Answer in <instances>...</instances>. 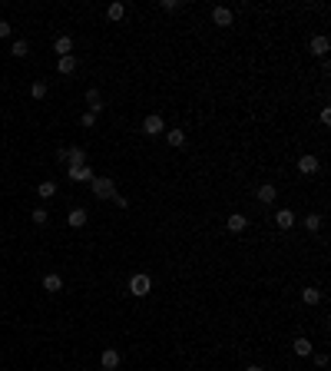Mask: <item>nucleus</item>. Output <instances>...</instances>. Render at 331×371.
<instances>
[{"label":"nucleus","instance_id":"nucleus-18","mask_svg":"<svg viewBox=\"0 0 331 371\" xmlns=\"http://www.w3.org/2000/svg\"><path fill=\"white\" fill-rule=\"evenodd\" d=\"M295 355H301V358H308V355H312V341L305 338V335H301V338H295Z\"/></svg>","mask_w":331,"mask_h":371},{"label":"nucleus","instance_id":"nucleus-17","mask_svg":"<svg viewBox=\"0 0 331 371\" xmlns=\"http://www.w3.org/2000/svg\"><path fill=\"white\" fill-rule=\"evenodd\" d=\"M56 70H60L63 76L76 73V57H73V53H70V57H60V63H56Z\"/></svg>","mask_w":331,"mask_h":371},{"label":"nucleus","instance_id":"nucleus-5","mask_svg":"<svg viewBox=\"0 0 331 371\" xmlns=\"http://www.w3.org/2000/svg\"><path fill=\"white\" fill-rule=\"evenodd\" d=\"M70 179H73V183H90V179H93V169H90V163H83V166H70Z\"/></svg>","mask_w":331,"mask_h":371},{"label":"nucleus","instance_id":"nucleus-9","mask_svg":"<svg viewBox=\"0 0 331 371\" xmlns=\"http://www.w3.org/2000/svg\"><path fill=\"white\" fill-rule=\"evenodd\" d=\"M255 195H258V202H262V206H272V202H275V195H278V189L272 186V183H262Z\"/></svg>","mask_w":331,"mask_h":371},{"label":"nucleus","instance_id":"nucleus-3","mask_svg":"<svg viewBox=\"0 0 331 371\" xmlns=\"http://www.w3.org/2000/svg\"><path fill=\"white\" fill-rule=\"evenodd\" d=\"M163 129H166V123H163V116H159V113H149L143 120V133H146V136H159Z\"/></svg>","mask_w":331,"mask_h":371},{"label":"nucleus","instance_id":"nucleus-20","mask_svg":"<svg viewBox=\"0 0 331 371\" xmlns=\"http://www.w3.org/2000/svg\"><path fill=\"white\" fill-rule=\"evenodd\" d=\"M10 53H13V57H17V60H24V57H27V53H30V43H27V40H13V47H10Z\"/></svg>","mask_w":331,"mask_h":371},{"label":"nucleus","instance_id":"nucleus-30","mask_svg":"<svg viewBox=\"0 0 331 371\" xmlns=\"http://www.w3.org/2000/svg\"><path fill=\"white\" fill-rule=\"evenodd\" d=\"M10 33H13V27L7 20H0V37H10Z\"/></svg>","mask_w":331,"mask_h":371},{"label":"nucleus","instance_id":"nucleus-4","mask_svg":"<svg viewBox=\"0 0 331 371\" xmlns=\"http://www.w3.org/2000/svg\"><path fill=\"white\" fill-rule=\"evenodd\" d=\"M308 50H312L315 57H325V53L331 50V40H328V37H321V33H318V37H312V40H308Z\"/></svg>","mask_w":331,"mask_h":371},{"label":"nucleus","instance_id":"nucleus-31","mask_svg":"<svg viewBox=\"0 0 331 371\" xmlns=\"http://www.w3.org/2000/svg\"><path fill=\"white\" fill-rule=\"evenodd\" d=\"M245 371H265V368H262V365H249Z\"/></svg>","mask_w":331,"mask_h":371},{"label":"nucleus","instance_id":"nucleus-24","mask_svg":"<svg viewBox=\"0 0 331 371\" xmlns=\"http://www.w3.org/2000/svg\"><path fill=\"white\" fill-rule=\"evenodd\" d=\"M106 17H109V20H123V17H126V7H123V4H109Z\"/></svg>","mask_w":331,"mask_h":371},{"label":"nucleus","instance_id":"nucleus-6","mask_svg":"<svg viewBox=\"0 0 331 371\" xmlns=\"http://www.w3.org/2000/svg\"><path fill=\"white\" fill-rule=\"evenodd\" d=\"M245 226H249V219H245V215L242 212H232L229 215V219H225V229H229V232H245Z\"/></svg>","mask_w":331,"mask_h":371},{"label":"nucleus","instance_id":"nucleus-13","mask_svg":"<svg viewBox=\"0 0 331 371\" xmlns=\"http://www.w3.org/2000/svg\"><path fill=\"white\" fill-rule=\"evenodd\" d=\"M275 226L278 229H292L295 226V212H292V209H281V212H275Z\"/></svg>","mask_w":331,"mask_h":371},{"label":"nucleus","instance_id":"nucleus-8","mask_svg":"<svg viewBox=\"0 0 331 371\" xmlns=\"http://www.w3.org/2000/svg\"><path fill=\"white\" fill-rule=\"evenodd\" d=\"M86 103H90V113H93V116L103 113V96H100V90H96V86L86 90Z\"/></svg>","mask_w":331,"mask_h":371},{"label":"nucleus","instance_id":"nucleus-26","mask_svg":"<svg viewBox=\"0 0 331 371\" xmlns=\"http://www.w3.org/2000/svg\"><path fill=\"white\" fill-rule=\"evenodd\" d=\"M30 96H33V100H43V96H47V83H33V86H30Z\"/></svg>","mask_w":331,"mask_h":371},{"label":"nucleus","instance_id":"nucleus-25","mask_svg":"<svg viewBox=\"0 0 331 371\" xmlns=\"http://www.w3.org/2000/svg\"><path fill=\"white\" fill-rule=\"evenodd\" d=\"M30 219L37 222V226H47V219H50V212H47V209L40 206V209H33V212H30Z\"/></svg>","mask_w":331,"mask_h":371},{"label":"nucleus","instance_id":"nucleus-7","mask_svg":"<svg viewBox=\"0 0 331 371\" xmlns=\"http://www.w3.org/2000/svg\"><path fill=\"white\" fill-rule=\"evenodd\" d=\"M119 361H123V358H119V352H116V348H106V352L100 355V365L106 368V371H116V368H119Z\"/></svg>","mask_w":331,"mask_h":371},{"label":"nucleus","instance_id":"nucleus-12","mask_svg":"<svg viewBox=\"0 0 331 371\" xmlns=\"http://www.w3.org/2000/svg\"><path fill=\"white\" fill-rule=\"evenodd\" d=\"M43 289L56 295V292H63V278L56 275V272H47V275H43Z\"/></svg>","mask_w":331,"mask_h":371},{"label":"nucleus","instance_id":"nucleus-2","mask_svg":"<svg viewBox=\"0 0 331 371\" xmlns=\"http://www.w3.org/2000/svg\"><path fill=\"white\" fill-rule=\"evenodd\" d=\"M149 292H152V278L146 275V272H139V275L129 278V295L143 298V295H149Z\"/></svg>","mask_w":331,"mask_h":371},{"label":"nucleus","instance_id":"nucleus-28","mask_svg":"<svg viewBox=\"0 0 331 371\" xmlns=\"http://www.w3.org/2000/svg\"><path fill=\"white\" fill-rule=\"evenodd\" d=\"M80 123L90 129V126H96V116H93V113H83V116H80Z\"/></svg>","mask_w":331,"mask_h":371},{"label":"nucleus","instance_id":"nucleus-27","mask_svg":"<svg viewBox=\"0 0 331 371\" xmlns=\"http://www.w3.org/2000/svg\"><path fill=\"white\" fill-rule=\"evenodd\" d=\"M163 10L175 13V10H182V4H179V0H163Z\"/></svg>","mask_w":331,"mask_h":371},{"label":"nucleus","instance_id":"nucleus-15","mask_svg":"<svg viewBox=\"0 0 331 371\" xmlns=\"http://www.w3.org/2000/svg\"><path fill=\"white\" fill-rule=\"evenodd\" d=\"M67 159H70V166H83L86 163V149H83V146H73V149H67Z\"/></svg>","mask_w":331,"mask_h":371},{"label":"nucleus","instance_id":"nucleus-23","mask_svg":"<svg viewBox=\"0 0 331 371\" xmlns=\"http://www.w3.org/2000/svg\"><path fill=\"white\" fill-rule=\"evenodd\" d=\"M37 192H40V199H50V195H56V186L50 183V179H47V183H40V186H37Z\"/></svg>","mask_w":331,"mask_h":371},{"label":"nucleus","instance_id":"nucleus-1","mask_svg":"<svg viewBox=\"0 0 331 371\" xmlns=\"http://www.w3.org/2000/svg\"><path fill=\"white\" fill-rule=\"evenodd\" d=\"M90 192H93L96 199H113V195H116V183H113L109 176H93L90 179Z\"/></svg>","mask_w":331,"mask_h":371},{"label":"nucleus","instance_id":"nucleus-10","mask_svg":"<svg viewBox=\"0 0 331 371\" xmlns=\"http://www.w3.org/2000/svg\"><path fill=\"white\" fill-rule=\"evenodd\" d=\"M212 20H215V27H232V7H215Z\"/></svg>","mask_w":331,"mask_h":371},{"label":"nucleus","instance_id":"nucleus-16","mask_svg":"<svg viewBox=\"0 0 331 371\" xmlns=\"http://www.w3.org/2000/svg\"><path fill=\"white\" fill-rule=\"evenodd\" d=\"M298 172H305V176L318 172V159H315V156H301L298 159Z\"/></svg>","mask_w":331,"mask_h":371},{"label":"nucleus","instance_id":"nucleus-11","mask_svg":"<svg viewBox=\"0 0 331 371\" xmlns=\"http://www.w3.org/2000/svg\"><path fill=\"white\" fill-rule=\"evenodd\" d=\"M67 222H70V229H83L86 226V209H70Z\"/></svg>","mask_w":331,"mask_h":371},{"label":"nucleus","instance_id":"nucleus-19","mask_svg":"<svg viewBox=\"0 0 331 371\" xmlns=\"http://www.w3.org/2000/svg\"><path fill=\"white\" fill-rule=\"evenodd\" d=\"M166 143L179 149V146H186V133H182V129H169V133H166Z\"/></svg>","mask_w":331,"mask_h":371},{"label":"nucleus","instance_id":"nucleus-14","mask_svg":"<svg viewBox=\"0 0 331 371\" xmlns=\"http://www.w3.org/2000/svg\"><path fill=\"white\" fill-rule=\"evenodd\" d=\"M53 50L60 53V57H70V53H73V37H56Z\"/></svg>","mask_w":331,"mask_h":371},{"label":"nucleus","instance_id":"nucleus-22","mask_svg":"<svg viewBox=\"0 0 331 371\" xmlns=\"http://www.w3.org/2000/svg\"><path fill=\"white\" fill-rule=\"evenodd\" d=\"M305 229H308V232H318V229H321V215L318 212H308L305 215Z\"/></svg>","mask_w":331,"mask_h":371},{"label":"nucleus","instance_id":"nucleus-21","mask_svg":"<svg viewBox=\"0 0 331 371\" xmlns=\"http://www.w3.org/2000/svg\"><path fill=\"white\" fill-rule=\"evenodd\" d=\"M301 302H305V305H318V302H321V292H318V289H312V285H308V289L301 292Z\"/></svg>","mask_w":331,"mask_h":371},{"label":"nucleus","instance_id":"nucleus-29","mask_svg":"<svg viewBox=\"0 0 331 371\" xmlns=\"http://www.w3.org/2000/svg\"><path fill=\"white\" fill-rule=\"evenodd\" d=\"M113 202H116V206H119V209H129V199H126V195H119V192H116V195H113Z\"/></svg>","mask_w":331,"mask_h":371}]
</instances>
